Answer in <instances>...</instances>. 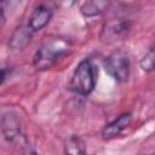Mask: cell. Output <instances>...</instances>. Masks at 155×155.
Listing matches in <instances>:
<instances>
[{
    "mask_svg": "<svg viewBox=\"0 0 155 155\" xmlns=\"http://www.w3.org/2000/svg\"><path fill=\"white\" fill-rule=\"evenodd\" d=\"M52 15H53V11L48 6H46L45 4H40L33 10L31 15L29 16L27 27L30 29L33 34L36 31H40L50 23Z\"/></svg>",
    "mask_w": 155,
    "mask_h": 155,
    "instance_id": "6",
    "label": "cell"
},
{
    "mask_svg": "<svg viewBox=\"0 0 155 155\" xmlns=\"http://www.w3.org/2000/svg\"><path fill=\"white\" fill-rule=\"evenodd\" d=\"M0 130L6 142L13 143L22 137V125L18 115L13 111H6L0 117Z\"/></svg>",
    "mask_w": 155,
    "mask_h": 155,
    "instance_id": "5",
    "label": "cell"
},
{
    "mask_svg": "<svg viewBox=\"0 0 155 155\" xmlns=\"http://www.w3.org/2000/svg\"><path fill=\"white\" fill-rule=\"evenodd\" d=\"M23 155H38L36 150L33 148V145H30L29 143H27L23 148Z\"/></svg>",
    "mask_w": 155,
    "mask_h": 155,
    "instance_id": "12",
    "label": "cell"
},
{
    "mask_svg": "<svg viewBox=\"0 0 155 155\" xmlns=\"http://www.w3.org/2000/svg\"><path fill=\"white\" fill-rule=\"evenodd\" d=\"M31 36H33V33L27 25H19L11 34L8 39V47L15 51L23 50L29 45Z\"/></svg>",
    "mask_w": 155,
    "mask_h": 155,
    "instance_id": "8",
    "label": "cell"
},
{
    "mask_svg": "<svg viewBox=\"0 0 155 155\" xmlns=\"http://www.w3.org/2000/svg\"><path fill=\"white\" fill-rule=\"evenodd\" d=\"M132 114L131 113H122L117 117H115L113 121L107 124L102 130V138L103 139H113L120 136L132 122Z\"/></svg>",
    "mask_w": 155,
    "mask_h": 155,
    "instance_id": "7",
    "label": "cell"
},
{
    "mask_svg": "<svg viewBox=\"0 0 155 155\" xmlns=\"http://www.w3.org/2000/svg\"><path fill=\"white\" fill-rule=\"evenodd\" d=\"M69 50V45L65 40L61 38L47 39L34 53L33 56V67L39 70L50 69L63 54Z\"/></svg>",
    "mask_w": 155,
    "mask_h": 155,
    "instance_id": "1",
    "label": "cell"
},
{
    "mask_svg": "<svg viewBox=\"0 0 155 155\" xmlns=\"http://www.w3.org/2000/svg\"><path fill=\"white\" fill-rule=\"evenodd\" d=\"M110 6L109 1L105 0H92V1H86L81 5L80 12L85 17H94L99 16L103 12H105Z\"/></svg>",
    "mask_w": 155,
    "mask_h": 155,
    "instance_id": "9",
    "label": "cell"
},
{
    "mask_svg": "<svg viewBox=\"0 0 155 155\" xmlns=\"http://www.w3.org/2000/svg\"><path fill=\"white\" fill-rule=\"evenodd\" d=\"M105 71L117 82H126L131 73L128 54L122 50H115L104 59Z\"/></svg>",
    "mask_w": 155,
    "mask_h": 155,
    "instance_id": "3",
    "label": "cell"
},
{
    "mask_svg": "<svg viewBox=\"0 0 155 155\" xmlns=\"http://www.w3.org/2000/svg\"><path fill=\"white\" fill-rule=\"evenodd\" d=\"M148 155H154V154H148Z\"/></svg>",
    "mask_w": 155,
    "mask_h": 155,
    "instance_id": "14",
    "label": "cell"
},
{
    "mask_svg": "<svg viewBox=\"0 0 155 155\" xmlns=\"http://www.w3.org/2000/svg\"><path fill=\"white\" fill-rule=\"evenodd\" d=\"M7 74H8V69H0V86L7 78Z\"/></svg>",
    "mask_w": 155,
    "mask_h": 155,
    "instance_id": "13",
    "label": "cell"
},
{
    "mask_svg": "<svg viewBox=\"0 0 155 155\" xmlns=\"http://www.w3.org/2000/svg\"><path fill=\"white\" fill-rule=\"evenodd\" d=\"M132 28V22L130 19L117 18L105 22L102 27L99 39L104 44H113L124 40Z\"/></svg>",
    "mask_w": 155,
    "mask_h": 155,
    "instance_id": "4",
    "label": "cell"
},
{
    "mask_svg": "<svg viewBox=\"0 0 155 155\" xmlns=\"http://www.w3.org/2000/svg\"><path fill=\"white\" fill-rule=\"evenodd\" d=\"M64 155H84L86 154V144L84 139L78 134L69 136L63 145Z\"/></svg>",
    "mask_w": 155,
    "mask_h": 155,
    "instance_id": "10",
    "label": "cell"
},
{
    "mask_svg": "<svg viewBox=\"0 0 155 155\" xmlns=\"http://www.w3.org/2000/svg\"><path fill=\"white\" fill-rule=\"evenodd\" d=\"M96 69L92 62L87 58L79 62L70 79L69 90L79 96H88L96 87Z\"/></svg>",
    "mask_w": 155,
    "mask_h": 155,
    "instance_id": "2",
    "label": "cell"
},
{
    "mask_svg": "<svg viewBox=\"0 0 155 155\" xmlns=\"http://www.w3.org/2000/svg\"><path fill=\"white\" fill-rule=\"evenodd\" d=\"M154 61H155V54H154V48L150 47L148 50V52H145V54L142 57V59L139 61V67L142 68V70H144L145 73H151L154 70Z\"/></svg>",
    "mask_w": 155,
    "mask_h": 155,
    "instance_id": "11",
    "label": "cell"
},
{
    "mask_svg": "<svg viewBox=\"0 0 155 155\" xmlns=\"http://www.w3.org/2000/svg\"><path fill=\"white\" fill-rule=\"evenodd\" d=\"M84 155H87V153H86V154H84Z\"/></svg>",
    "mask_w": 155,
    "mask_h": 155,
    "instance_id": "15",
    "label": "cell"
}]
</instances>
